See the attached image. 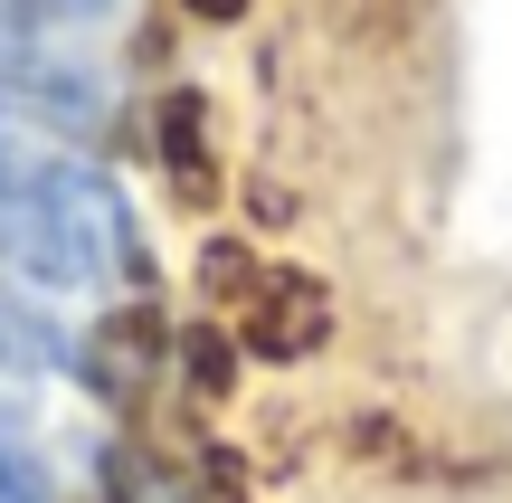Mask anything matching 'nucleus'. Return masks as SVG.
Listing matches in <instances>:
<instances>
[{"label": "nucleus", "instance_id": "nucleus-1", "mask_svg": "<svg viewBox=\"0 0 512 503\" xmlns=\"http://www.w3.org/2000/svg\"><path fill=\"white\" fill-rule=\"evenodd\" d=\"M0 276L48 285V295H95V285L143 276L124 190L19 114H0Z\"/></svg>", "mask_w": 512, "mask_h": 503}, {"label": "nucleus", "instance_id": "nucleus-2", "mask_svg": "<svg viewBox=\"0 0 512 503\" xmlns=\"http://www.w3.org/2000/svg\"><path fill=\"white\" fill-rule=\"evenodd\" d=\"M200 276H209V295L238 314V342L256 361H304V352H323V333H332V295L313 276H294V266H256L247 247H209L200 257Z\"/></svg>", "mask_w": 512, "mask_h": 503}, {"label": "nucleus", "instance_id": "nucleus-3", "mask_svg": "<svg viewBox=\"0 0 512 503\" xmlns=\"http://www.w3.org/2000/svg\"><path fill=\"white\" fill-rule=\"evenodd\" d=\"M57 371H67V333H57L29 295L0 285V390H38V380H57Z\"/></svg>", "mask_w": 512, "mask_h": 503}, {"label": "nucleus", "instance_id": "nucleus-4", "mask_svg": "<svg viewBox=\"0 0 512 503\" xmlns=\"http://www.w3.org/2000/svg\"><path fill=\"white\" fill-rule=\"evenodd\" d=\"M209 114H200V95H171L162 105V171H171V190H181L190 209H209V190H219V162H209Z\"/></svg>", "mask_w": 512, "mask_h": 503}, {"label": "nucleus", "instance_id": "nucleus-5", "mask_svg": "<svg viewBox=\"0 0 512 503\" xmlns=\"http://www.w3.org/2000/svg\"><path fill=\"white\" fill-rule=\"evenodd\" d=\"M152 342H162V323H152V314H114L105 333L86 342V371H95V390L133 399V390L152 380Z\"/></svg>", "mask_w": 512, "mask_h": 503}, {"label": "nucleus", "instance_id": "nucleus-6", "mask_svg": "<svg viewBox=\"0 0 512 503\" xmlns=\"http://www.w3.org/2000/svg\"><path fill=\"white\" fill-rule=\"evenodd\" d=\"M114 503H209L171 456H114Z\"/></svg>", "mask_w": 512, "mask_h": 503}, {"label": "nucleus", "instance_id": "nucleus-7", "mask_svg": "<svg viewBox=\"0 0 512 503\" xmlns=\"http://www.w3.org/2000/svg\"><path fill=\"white\" fill-rule=\"evenodd\" d=\"M0 503H57V485H48V466H38V447L0 418Z\"/></svg>", "mask_w": 512, "mask_h": 503}, {"label": "nucleus", "instance_id": "nucleus-8", "mask_svg": "<svg viewBox=\"0 0 512 503\" xmlns=\"http://www.w3.org/2000/svg\"><path fill=\"white\" fill-rule=\"evenodd\" d=\"M0 10H10L19 29H57V19H95V10H114V0H0Z\"/></svg>", "mask_w": 512, "mask_h": 503}]
</instances>
